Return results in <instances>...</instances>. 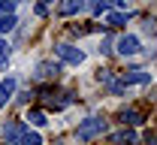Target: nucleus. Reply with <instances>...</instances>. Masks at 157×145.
<instances>
[{"instance_id":"16","label":"nucleus","mask_w":157,"mask_h":145,"mask_svg":"<svg viewBox=\"0 0 157 145\" xmlns=\"http://www.w3.org/2000/svg\"><path fill=\"white\" fill-rule=\"evenodd\" d=\"M106 6H109V0H91V9L94 12H106Z\"/></svg>"},{"instance_id":"8","label":"nucleus","mask_w":157,"mask_h":145,"mask_svg":"<svg viewBox=\"0 0 157 145\" xmlns=\"http://www.w3.org/2000/svg\"><path fill=\"white\" fill-rule=\"evenodd\" d=\"M12 94H15V79L9 76L6 82H0V106L9 103V97H12Z\"/></svg>"},{"instance_id":"19","label":"nucleus","mask_w":157,"mask_h":145,"mask_svg":"<svg viewBox=\"0 0 157 145\" xmlns=\"http://www.w3.org/2000/svg\"><path fill=\"white\" fill-rule=\"evenodd\" d=\"M48 3H55V0H48Z\"/></svg>"},{"instance_id":"4","label":"nucleus","mask_w":157,"mask_h":145,"mask_svg":"<svg viewBox=\"0 0 157 145\" xmlns=\"http://www.w3.org/2000/svg\"><path fill=\"white\" fill-rule=\"evenodd\" d=\"M58 73H60V63L42 61V63L36 67V76H39V79H58Z\"/></svg>"},{"instance_id":"18","label":"nucleus","mask_w":157,"mask_h":145,"mask_svg":"<svg viewBox=\"0 0 157 145\" xmlns=\"http://www.w3.org/2000/svg\"><path fill=\"white\" fill-rule=\"evenodd\" d=\"M112 3H115V6H124V3H127V0H112Z\"/></svg>"},{"instance_id":"3","label":"nucleus","mask_w":157,"mask_h":145,"mask_svg":"<svg viewBox=\"0 0 157 145\" xmlns=\"http://www.w3.org/2000/svg\"><path fill=\"white\" fill-rule=\"evenodd\" d=\"M121 82H124V85H148V82H151V73H142V70H127V73L121 76Z\"/></svg>"},{"instance_id":"10","label":"nucleus","mask_w":157,"mask_h":145,"mask_svg":"<svg viewBox=\"0 0 157 145\" xmlns=\"http://www.w3.org/2000/svg\"><path fill=\"white\" fill-rule=\"evenodd\" d=\"M18 24V18L12 15V12H6V15H0V33H9L12 27Z\"/></svg>"},{"instance_id":"9","label":"nucleus","mask_w":157,"mask_h":145,"mask_svg":"<svg viewBox=\"0 0 157 145\" xmlns=\"http://www.w3.org/2000/svg\"><path fill=\"white\" fill-rule=\"evenodd\" d=\"M136 139H139V136L133 133V130H121V133H115V136H112V142H115V145H133Z\"/></svg>"},{"instance_id":"15","label":"nucleus","mask_w":157,"mask_h":145,"mask_svg":"<svg viewBox=\"0 0 157 145\" xmlns=\"http://www.w3.org/2000/svg\"><path fill=\"white\" fill-rule=\"evenodd\" d=\"M15 3H18V0H0V15L12 12V9H15Z\"/></svg>"},{"instance_id":"11","label":"nucleus","mask_w":157,"mask_h":145,"mask_svg":"<svg viewBox=\"0 0 157 145\" xmlns=\"http://www.w3.org/2000/svg\"><path fill=\"white\" fill-rule=\"evenodd\" d=\"M85 6H88L85 0H67V3H63V12H67V15H73V12H82Z\"/></svg>"},{"instance_id":"2","label":"nucleus","mask_w":157,"mask_h":145,"mask_svg":"<svg viewBox=\"0 0 157 145\" xmlns=\"http://www.w3.org/2000/svg\"><path fill=\"white\" fill-rule=\"evenodd\" d=\"M55 52H58L60 61H67V63H82V61H85V52L76 48V45H58Z\"/></svg>"},{"instance_id":"7","label":"nucleus","mask_w":157,"mask_h":145,"mask_svg":"<svg viewBox=\"0 0 157 145\" xmlns=\"http://www.w3.org/2000/svg\"><path fill=\"white\" fill-rule=\"evenodd\" d=\"M118 121H121L124 127H133V124L142 121V115H139L136 109H124V112H118Z\"/></svg>"},{"instance_id":"12","label":"nucleus","mask_w":157,"mask_h":145,"mask_svg":"<svg viewBox=\"0 0 157 145\" xmlns=\"http://www.w3.org/2000/svg\"><path fill=\"white\" fill-rule=\"evenodd\" d=\"M27 121L33 127H42L45 124V112H39V109H33V112H27Z\"/></svg>"},{"instance_id":"1","label":"nucleus","mask_w":157,"mask_h":145,"mask_svg":"<svg viewBox=\"0 0 157 145\" xmlns=\"http://www.w3.org/2000/svg\"><path fill=\"white\" fill-rule=\"evenodd\" d=\"M100 133H106V121H103V118H88V121H82L78 130H76V136L82 139V142L94 139V136H100Z\"/></svg>"},{"instance_id":"6","label":"nucleus","mask_w":157,"mask_h":145,"mask_svg":"<svg viewBox=\"0 0 157 145\" xmlns=\"http://www.w3.org/2000/svg\"><path fill=\"white\" fill-rule=\"evenodd\" d=\"M18 145H42V136H39L36 130L27 127V130H21V133H18Z\"/></svg>"},{"instance_id":"14","label":"nucleus","mask_w":157,"mask_h":145,"mask_svg":"<svg viewBox=\"0 0 157 145\" xmlns=\"http://www.w3.org/2000/svg\"><path fill=\"white\" fill-rule=\"evenodd\" d=\"M18 133H21L18 124H9V127H6V139H9V142H18Z\"/></svg>"},{"instance_id":"5","label":"nucleus","mask_w":157,"mask_h":145,"mask_svg":"<svg viewBox=\"0 0 157 145\" xmlns=\"http://www.w3.org/2000/svg\"><path fill=\"white\" fill-rule=\"evenodd\" d=\"M118 52H121V55H136L139 52V40L136 36H121V40H118Z\"/></svg>"},{"instance_id":"17","label":"nucleus","mask_w":157,"mask_h":145,"mask_svg":"<svg viewBox=\"0 0 157 145\" xmlns=\"http://www.w3.org/2000/svg\"><path fill=\"white\" fill-rule=\"evenodd\" d=\"M109 21H112V24H124V15H121V12H112Z\"/></svg>"},{"instance_id":"13","label":"nucleus","mask_w":157,"mask_h":145,"mask_svg":"<svg viewBox=\"0 0 157 145\" xmlns=\"http://www.w3.org/2000/svg\"><path fill=\"white\" fill-rule=\"evenodd\" d=\"M6 63H9V45L0 40V70H6Z\"/></svg>"}]
</instances>
